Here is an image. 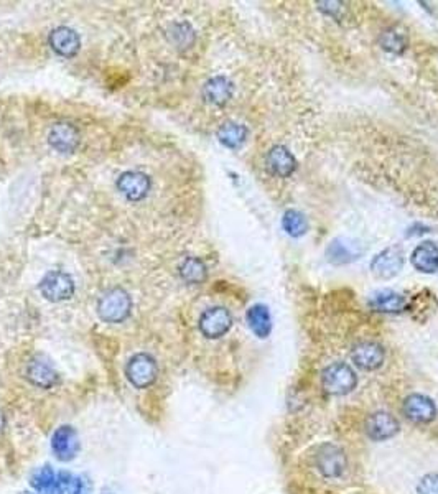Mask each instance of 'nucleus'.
<instances>
[{
	"instance_id": "nucleus-1",
	"label": "nucleus",
	"mask_w": 438,
	"mask_h": 494,
	"mask_svg": "<svg viewBox=\"0 0 438 494\" xmlns=\"http://www.w3.org/2000/svg\"><path fill=\"white\" fill-rule=\"evenodd\" d=\"M130 310H132V300L121 287L107 290L97 304V313L106 323H121L130 315Z\"/></svg>"
},
{
	"instance_id": "nucleus-2",
	"label": "nucleus",
	"mask_w": 438,
	"mask_h": 494,
	"mask_svg": "<svg viewBox=\"0 0 438 494\" xmlns=\"http://www.w3.org/2000/svg\"><path fill=\"white\" fill-rule=\"evenodd\" d=\"M321 384L328 394L344 395L356 387L358 376L346 363H335L323 369Z\"/></svg>"
},
{
	"instance_id": "nucleus-3",
	"label": "nucleus",
	"mask_w": 438,
	"mask_h": 494,
	"mask_svg": "<svg viewBox=\"0 0 438 494\" xmlns=\"http://www.w3.org/2000/svg\"><path fill=\"white\" fill-rule=\"evenodd\" d=\"M152 188V180L142 171H124L117 176L116 190L125 201L139 203L150 193Z\"/></svg>"
},
{
	"instance_id": "nucleus-4",
	"label": "nucleus",
	"mask_w": 438,
	"mask_h": 494,
	"mask_svg": "<svg viewBox=\"0 0 438 494\" xmlns=\"http://www.w3.org/2000/svg\"><path fill=\"white\" fill-rule=\"evenodd\" d=\"M405 256L402 247L390 246L375 254L371 261V272L380 280L394 279L404 269Z\"/></svg>"
},
{
	"instance_id": "nucleus-5",
	"label": "nucleus",
	"mask_w": 438,
	"mask_h": 494,
	"mask_svg": "<svg viewBox=\"0 0 438 494\" xmlns=\"http://www.w3.org/2000/svg\"><path fill=\"white\" fill-rule=\"evenodd\" d=\"M156 372H159V369H156L155 360L150 355H145V353L135 355L125 367L127 379L137 389L152 386L156 379Z\"/></svg>"
},
{
	"instance_id": "nucleus-6",
	"label": "nucleus",
	"mask_w": 438,
	"mask_h": 494,
	"mask_svg": "<svg viewBox=\"0 0 438 494\" xmlns=\"http://www.w3.org/2000/svg\"><path fill=\"white\" fill-rule=\"evenodd\" d=\"M364 251H366V249H364V246L358 239L336 237L328 244L325 256L328 262L333 265H346L361 259Z\"/></svg>"
},
{
	"instance_id": "nucleus-7",
	"label": "nucleus",
	"mask_w": 438,
	"mask_h": 494,
	"mask_svg": "<svg viewBox=\"0 0 438 494\" xmlns=\"http://www.w3.org/2000/svg\"><path fill=\"white\" fill-rule=\"evenodd\" d=\"M233 326V315L231 311L224 306H213L203 311L200 318V331L203 336L210 338V340H216L226 335Z\"/></svg>"
},
{
	"instance_id": "nucleus-8",
	"label": "nucleus",
	"mask_w": 438,
	"mask_h": 494,
	"mask_svg": "<svg viewBox=\"0 0 438 494\" xmlns=\"http://www.w3.org/2000/svg\"><path fill=\"white\" fill-rule=\"evenodd\" d=\"M41 295L50 301H63L75 294V282L70 275L60 270L46 274L38 285Z\"/></svg>"
},
{
	"instance_id": "nucleus-9",
	"label": "nucleus",
	"mask_w": 438,
	"mask_h": 494,
	"mask_svg": "<svg viewBox=\"0 0 438 494\" xmlns=\"http://www.w3.org/2000/svg\"><path fill=\"white\" fill-rule=\"evenodd\" d=\"M316 468L323 476L338 478L346 470V456L340 446L325 444L320 446L316 455Z\"/></svg>"
},
{
	"instance_id": "nucleus-10",
	"label": "nucleus",
	"mask_w": 438,
	"mask_h": 494,
	"mask_svg": "<svg viewBox=\"0 0 438 494\" xmlns=\"http://www.w3.org/2000/svg\"><path fill=\"white\" fill-rule=\"evenodd\" d=\"M404 415L415 424H429L437 417V405L427 395L412 394L404 400Z\"/></svg>"
},
{
	"instance_id": "nucleus-11",
	"label": "nucleus",
	"mask_w": 438,
	"mask_h": 494,
	"mask_svg": "<svg viewBox=\"0 0 438 494\" xmlns=\"http://www.w3.org/2000/svg\"><path fill=\"white\" fill-rule=\"evenodd\" d=\"M51 450H53L55 456L60 461H71L78 455V450H80L78 431L70 425L56 429L53 436H51Z\"/></svg>"
},
{
	"instance_id": "nucleus-12",
	"label": "nucleus",
	"mask_w": 438,
	"mask_h": 494,
	"mask_svg": "<svg viewBox=\"0 0 438 494\" xmlns=\"http://www.w3.org/2000/svg\"><path fill=\"white\" fill-rule=\"evenodd\" d=\"M25 376L28 381L36 387L41 389H51L58 382V372L53 364H51L46 358H33L25 369Z\"/></svg>"
},
{
	"instance_id": "nucleus-13",
	"label": "nucleus",
	"mask_w": 438,
	"mask_h": 494,
	"mask_svg": "<svg viewBox=\"0 0 438 494\" xmlns=\"http://www.w3.org/2000/svg\"><path fill=\"white\" fill-rule=\"evenodd\" d=\"M265 166L274 176L279 178H289L297 170V160L292 152L284 145H275L267 152L265 157Z\"/></svg>"
},
{
	"instance_id": "nucleus-14",
	"label": "nucleus",
	"mask_w": 438,
	"mask_h": 494,
	"mask_svg": "<svg viewBox=\"0 0 438 494\" xmlns=\"http://www.w3.org/2000/svg\"><path fill=\"white\" fill-rule=\"evenodd\" d=\"M399 431V422L389 412H375L366 420V434L374 441L392 439Z\"/></svg>"
},
{
	"instance_id": "nucleus-15",
	"label": "nucleus",
	"mask_w": 438,
	"mask_h": 494,
	"mask_svg": "<svg viewBox=\"0 0 438 494\" xmlns=\"http://www.w3.org/2000/svg\"><path fill=\"white\" fill-rule=\"evenodd\" d=\"M351 358L358 367L364 369V371H374V369L383 366L385 353L384 348L378 345V343L364 341L354 346Z\"/></svg>"
},
{
	"instance_id": "nucleus-16",
	"label": "nucleus",
	"mask_w": 438,
	"mask_h": 494,
	"mask_svg": "<svg viewBox=\"0 0 438 494\" xmlns=\"http://www.w3.org/2000/svg\"><path fill=\"white\" fill-rule=\"evenodd\" d=\"M412 267L420 274L438 272V246L434 241L420 242L410 256Z\"/></svg>"
},
{
	"instance_id": "nucleus-17",
	"label": "nucleus",
	"mask_w": 438,
	"mask_h": 494,
	"mask_svg": "<svg viewBox=\"0 0 438 494\" xmlns=\"http://www.w3.org/2000/svg\"><path fill=\"white\" fill-rule=\"evenodd\" d=\"M50 46L61 58H73L80 50V36L75 30L58 27L50 33Z\"/></svg>"
},
{
	"instance_id": "nucleus-18",
	"label": "nucleus",
	"mask_w": 438,
	"mask_h": 494,
	"mask_svg": "<svg viewBox=\"0 0 438 494\" xmlns=\"http://www.w3.org/2000/svg\"><path fill=\"white\" fill-rule=\"evenodd\" d=\"M369 306L380 313H400V311L407 310L409 301L402 294L394 292V290H379L371 295Z\"/></svg>"
},
{
	"instance_id": "nucleus-19",
	"label": "nucleus",
	"mask_w": 438,
	"mask_h": 494,
	"mask_svg": "<svg viewBox=\"0 0 438 494\" xmlns=\"http://www.w3.org/2000/svg\"><path fill=\"white\" fill-rule=\"evenodd\" d=\"M234 95V85L226 76H215L203 86V97L211 106H224Z\"/></svg>"
},
{
	"instance_id": "nucleus-20",
	"label": "nucleus",
	"mask_w": 438,
	"mask_h": 494,
	"mask_svg": "<svg viewBox=\"0 0 438 494\" xmlns=\"http://www.w3.org/2000/svg\"><path fill=\"white\" fill-rule=\"evenodd\" d=\"M48 142L51 149H55L56 152H73V150L78 147V142H80V134H78V131L71 124L61 122L51 127Z\"/></svg>"
},
{
	"instance_id": "nucleus-21",
	"label": "nucleus",
	"mask_w": 438,
	"mask_h": 494,
	"mask_svg": "<svg viewBox=\"0 0 438 494\" xmlns=\"http://www.w3.org/2000/svg\"><path fill=\"white\" fill-rule=\"evenodd\" d=\"M247 325L250 331L257 338H267L272 330V318H270V311L265 305H254L247 310L246 315Z\"/></svg>"
},
{
	"instance_id": "nucleus-22",
	"label": "nucleus",
	"mask_w": 438,
	"mask_h": 494,
	"mask_svg": "<svg viewBox=\"0 0 438 494\" xmlns=\"http://www.w3.org/2000/svg\"><path fill=\"white\" fill-rule=\"evenodd\" d=\"M379 45L389 53L402 55L409 46V36L400 27H389L380 33Z\"/></svg>"
},
{
	"instance_id": "nucleus-23",
	"label": "nucleus",
	"mask_w": 438,
	"mask_h": 494,
	"mask_svg": "<svg viewBox=\"0 0 438 494\" xmlns=\"http://www.w3.org/2000/svg\"><path fill=\"white\" fill-rule=\"evenodd\" d=\"M247 134H249L247 127L242 126V124L226 122L219 127L218 139L224 147L234 150V149H239L244 142H246Z\"/></svg>"
},
{
	"instance_id": "nucleus-24",
	"label": "nucleus",
	"mask_w": 438,
	"mask_h": 494,
	"mask_svg": "<svg viewBox=\"0 0 438 494\" xmlns=\"http://www.w3.org/2000/svg\"><path fill=\"white\" fill-rule=\"evenodd\" d=\"M282 227H284V231L290 237L299 239L305 236L306 231H309V221H306L304 213L297 210H287L284 216H282Z\"/></svg>"
},
{
	"instance_id": "nucleus-25",
	"label": "nucleus",
	"mask_w": 438,
	"mask_h": 494,
	"mask_svg": "<svg viewBox=\"0 0 438 494\" xmlns=\"http://www.w3.org/2000/svg\"><path fill=\"white\" fill-rule=\"evenodd\" d=\"M180 275L186 284H201L206 280L208 269L201 259L186 257L180 265Z\"/></svg>"
},
{
	"instance_id": "nucleus-26",
	"label": "nucleus",
	"mask_w": 438,
	"mask_h": 494,
	"mask_svg": "<svg viewBox=\"0 0 438 494\" xmlns=\"http://www.w3.org/2000/svg\"><path fill=\"white\" fill-rule=\"evenodd\" d=\"M56 476L55 471L51 470L50 466H41L33 473V476H31V486H33V490L40 494H51L53 491V488L56 485Z\"/></svg>"
},
{
	"instance_id": "nucleus-27",
	"label": "nucleus",
	"mask_w": 438,
	"mask_h": 494,
	"mask_svg": "<svg viewBox=\"0 0 438 494\" xmlns=\"http://www.w3.org/2000/svg\"><path fill=\"white\" fill-rule=\"evenodd\" d=\"M417 491L419 494H438V473H430L422 478Z\"/></svg>"
},
{
	"instance_id": "nucleus-28",
	"label": "nucleus",
	"mask_w": 438,
	"mask_h": 494,
	"mask_svg": "<svg viewBox=\"0 0 438 494\" xmlns=\"http://www.w3.org/2000/svg\"><path fill=\"white\" fill-rule=\"evenodd\" d=\"M75 494H91V483L86 476H80L76 480Z\"/></svg>"
},
{
	"instance_id": "nucleus-29",
	"label": "nucleus",
	"mask_w": 438,
	"mask_h": 494,
	"mask_svg": "<svg viewBox=\"0 0 438 494\" xmlns=\"http://www.w3.org/2000/svg\"><path fill=\"white\" fill-rule=\"evenodd\" d=\"M4 429H5V415L2 410H0V434H2Z\"/></svg>"
},
{
	"instance_id": "nucleus-30",
	"label": "nucleus",
	"mask_w": 438,
	"mask_h": 494,
	"mask_svg": "<svg viewBox=\"0 0 438 494\" xmlns=\"http://www.w3.org/2000/svg\"><path fill=\"white\" fill-rule=\"evenodd\" d=\"M101 494H116V493H112V491H109V490H106V491H102Z\"/></svg>"
}]
</instances>
